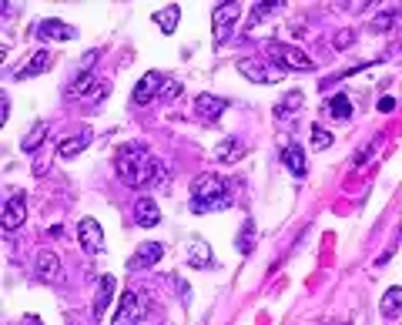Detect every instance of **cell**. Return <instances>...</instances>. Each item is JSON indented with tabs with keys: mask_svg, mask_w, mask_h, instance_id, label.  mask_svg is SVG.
Wrapping results in <instances>:
<instances>
[{
	"mask_svg": "<svg viewBox=\"0 0 402 325\" xmlns=\"http://www.w3.org/2000/svg\"><path fill=\"white\" fill-rule=\"evenodd\" d=\"M34 37L37 41H61V44H68L77 37V30L70 27L68 20H61V17H44V20H37L34 24Z\"/></svg>",
	"mask_w": 402,
	"mask_h": 325,
	"instance_id": "obj_6",
	"label": "cell"
},
{
	"mask_svg": "<svg viewBox=\"0 0 402 325\" xmlns=\"http://www.w3.org/2000/svg\"><path fill=\"white\" fill-rule=\"evenodd\" d=\"M392 24H396V11H386V14H379L372 20V30H379V34H382V30L392 27Z\"/></svg>",
	"mask_w": 402,
	"mask_h": 325,
	"instance_id": "obj_31",
	"label": "cell"
},
{
	"mask_svg": "<svg viewBox=\"0 0 402 325\" xmlns=\"http://www.w3.org/2000/svg\"><path fill=\"white\" fill-rule=\"evenodd\" d=\"M161 81H165V74H158V71L141 74V81L134 84V91H131V101H134V104H151V101H158L161 98Z\"/></svg>",
	"mask_w": 402,
	"mask_h": 325,
	"instance_id": "obj_9",
	"label": "cell"
},
{
	"mask_svg": "<svg viewBox=\"0 0 402 325\" xmlns=\"http://www.w3.org/2000/svg\"><path fill=\"white\" fill-rule=\"evenodd\" d=\"M265 54H268V60H272L275 68H282V71H312V68H315L299 47L282 44V41H268L265 44Z\"/></svg>",
	"mask_w": 402,
	"mask_h": 325,
	"instance_id": "obj_3",
	"label": "cell"
},
{
	"mask_svg": "<svg viewBox=\"0 0 402 325\" xmlns=\"http://www.w3.org/2000/svg\"><path fill=\"white\" fill-rule=\"evenodd\" d=\"M282 165H285L295 178H306V171H308L306 151H302L299 144H285V148H282Z\"/></svg>",
	"mask_w": 402,
	"mask_h": 325,
	"instance_id": "obj_15",
	"label": "cell"
},
{
	"mask_svg": "<svg viewBox=\"0 0 402 325\" xmlns=\"http://www.w3.org/2000/svg\"><path fill=\"white\" fill-rule=\"evenodd\" d=\"M114 168H118V178L131 188H141V184H148L154 178V168H158V161L151 158V151L144 148L141 141H131L125 144L118 158H114Z\"/></svg>",
	"mask_w": 402,
	"mask_h": 325,
	"instance_id": "obj_2",
	"label": "cell"
},
{
	"mask_svg": "<svg viewBox=\"0 0 402 325\" xmlns=\"http://www.w3.org/2000/svg\"><path fill=\"white\" fill-rule=\"evenodd\" d=\"M225 111H228V101L225 98H215V94H198V98H194V114H198L205 125L222 121Z\"/></svg>",
	"mask_w": 402,
	"mask_h": 325,
	"instance_id": "obj_10",
	"label": "cell"
},
{
	"mask_svg": "<svg viewBox=\"0 0 402 325\" xmlns=\"http://www.w3.org/2000/svg\"><path fill=\"white\" fill-rule=\"evenodd\" d=\"M161 255H165V245L161 241H148V245H141L138 252L127 258V272H141V269H151L161 262Z\"/></svg>",
	"mask_w": 402,
	"mask_h": 325,
	"instance_id": "obj_12",
	"label": "cell"
},
{
	"mask_svg": "<svg viewBox=\"0 0 402 325\" xmlns=\"http://www.w3.org/2000/svg\"><path fill=\"white\" fill-rule=\"evenodd\" d=\"M171 282L178 285V292H181V305H191V288H188V282H184L181 275H175Z\"/></svg>",
	"mask_w": 402,
	"mask_h": 325,
	"instance_id": "obj_33",
	"label": "cell"
},
{
	"mask_svg": "<svg viewBox=\"0 0 402 325\" xmlns=\"http://www.w3.org/2000/svg\"><path fill=\"white\" fill-rule=\"evenodd\" d=\"M238 17H241V4L235 0H228V4H218L215 11H211V30H215V44H222L232 30H235Z\"/></svg>",
	"mask_w": 402,
	"mask_h": 325,
	"instance_id": "obj_5",
	"label": "cell"
},
{
	"mask_svg": "<svg viewBox=\"0 0 402 325\" xmlns=\"http://www.w3.org/2000/svg\"><path fill=\"white\" fill-rule=\"evenodd\" d=\"M282 11V0H262L255 11H251V27L258 24V20H265V17H272V14H278Z\"/></svg>",
	"mask_w": 402,
	"mask_h": 325,
	"instance_id": "obj_27",
	"label": "cell"
},
{
	"mask_svg": "<svg viewBox=\"0 0 402 325\" xmlns=\"http://www.w3.org/2000/svg\"><path fill=\"white\" fill-rule=\"evenodd\" d=\"M302 101H306V98H302V91H289V94L275 104V117H278V121H282V117H285V121L295 117V111L302 108Z\"/></svg>",
	"mask_w": 402,
	"mask_h": 325,
	"instance_id": "obj_23",
	"label": "cell"
},
{
	"mask_svg": "<svg viewBox=\"0 0 402 325\" xmlns=\"http://www.w3.org/2000/svg\"><path fill=\"white\" fill-rule=\"evenodd\" d=\"M91 84H94V71H81V74H77V81L68 87V94H70V98H81V94L91 91Z\"/></svg>",
	"mask_w": 402,
	"mask_h": 325,
	"instance_id": "obj_28",
	"label": "cell"
},
{
	"mask_svg": "<svg viewBox=\"0 0 402 325\" xmlns=\"http://www.w3.org/2000/svg\"><path fill=\"white\" fill-rule=\"evenodd\" d=\"M27 222V201H24V191H14L11 198L4 201V228L14 231Z\"/></svg>",
	"mask_w": 402,
	"mask_h": 325,
	"instance_id": "obj_13",
	"label": "cell"
},
{
	"mask_svg": "<svg viewBox=\"0 0 402 325\" xmlns=\"http://www.w3.org/2000/svg\"><path fill=\"white\" fill-rule=\"evenodd\" d=\"M232 201L235 195L228 191V181H225L222 174H198L191 181V201H188V208L194 215H208V212H225V208H232Z\"/></svg>",
	"mask_w": 402,
	"mask_h": 325,
	"instance_id": "obj_1",
	"label": "cell"
},
{
	"mask_svg": "<svg viewBox=\"0 0 402 325\" xmlns=\"http://www.w3.org/2000/svg\"><path fill=\"white\" fill-rule=\"evenodd\" d=\"M151 20L161 27V34H175V27H178L181 20V7L178 4H171V7H161V11H154Z\"/></svg>",
	"mask_w": 402,
	"mask_h": 325,
	"instance_id": "obj_20",
	"label": "cell"
},
{
	"mask_svg": "<svg viewBox=\"0 0 402 325\" xmlns=\"http://www.w3.org/2000/svg\"><path fill=\"white\" fill-rule=\"evenodd\" d=\"M241 155H245V144L238 141V138H228V141H222L215 148V158H218L222 165H235Z\"/></svg>",
	"mask_w": 402,
	"mask_h": 325,
	"instance_id": "obj_22",
	"label": "cell"
},
{
	"mask_svg": "<svg viewBox=\"0 0 402 325\" xmlns=\"http://www.w3.org/2000/svg\"><path fill=\"white\" fill-rule=\"evenodd\" d=\"M188 265H191V269H208V265H211V245L205 238H191V248H188Z\"/></svg>",
	"mask_w": 402,
	"mask_h": 325,
	"instance_id": "obj_19",
	"label": "cell"
},
{
	"mask_svg": "<svg viewBox=\"0 0 402 325\" xmlns=\"http://www.w3.org/2000/svg\"><path fill=\"white\" fill-rule=\"evenodd\" d=\"M141 315H144V305H141L138 292H121L118 312H114V325H131V322H138Z\"/></svg>",
	"mask_w": 402,
	"mask_h": 325,
	"instance_id": "obj_11",
	"label": "cell"
},
{
	"mask_svg": "<svg viewBox=\"0 0 402 325\" xmlns=\"http://www.w3.org/2000/svg\"><path fill=\"white\" fill-rule=\"evenodd\" d=\"M34 275H37V282L44 285H57L64 279V265H61V258L54 252H37L34 258Z\"/></svg>",
	"mask_w": 402,
	"mask_h": 325,
	"instance_id": "obj_7",
	"label": "cell"
},
{
	"mask_svg": "<svg viewBox=\"0 0 402 325\" xmlns=\"http://www.w3.org/2000/svg\"><path fill=\"white\" fill-rule=\"evenodd\" d=\"M44 134H47V125H44V121H37V125H34L27 134L20 138V151H34V148L44 141Z\"/></svg>",
	"mask_w": 402,
	"mask_h": 325,
	"instance_id": "obj_25",
	"label": "cell"
},
{
	"mask_svg": "<svg viewBox=\"0 0 402 325\" xmlns=\"http://www.w3.org/2000/svg\"><path fill=\"white\" fill-rule=\"evenodd\" d=\"M91 141H94V134H91V131H81V134L64 138V141L57 144V155H61V158H74V155H81L84 148H91Z\"/></svg>",
	"mask_w": 402,
	"mask_h": 325,
	"instance_id": "obj_17",
	"label": "cell"
},
{
	"mask_svg": "<svg viewBox=\"0 0 402 325\" xmlns=\"http://www.w3.org/2000/svg\"><path fill=\"white\" fill-rule=\"evenodd\" d=\"M399 298H402L399 285H392L386 295H382V305H379V309H382V315H386V319H399Z\"/></svg>",
	"mask_w": 402,
	"mask_h": 325,
	"instance_id": "obj_24",
	"label": "cell"
},
{
	"mask_svg": "<svg viewBox=\"0 0 402 325\" xmlns=\"http://www.w3.org/2000/svg\"><path fill=\"white\" fill-rule=\"evenodd\" d=\"M114 295H118V279H114V275H101V295H97V302H94V319L104 315V309L114 302Z\"/></svg>",
	"mask_w": 402,
	"mask_h": 325,
	"instance_id": "obj_18",
	"label": "cell"
},
{
	"mask_svg": "<svg viewBox=\"0 0 402 325\" xmlns=\"http://www.w3.org/2000/svg\"><path fill=\"white\" fill-rule=\"evenodd\" d=\"M235 245H238V252L241 255H249L251 252V245H255V222H245V225H241V231H238V238H235Z\"/></svg>",
	"mask_w": 402,
	"mask_h": 325,
	"instance_id": "obj_26",
	"label": "cell"
},
{
	"mask_svg": "<svg viewBox=\"0 0 402 325\" xmlns=\"http://www.w3.org/2000/svg\"><path fill=\"white\" fill-rule=\"evenodd\" d=\"M356 37H359L356 30H342V34H335V37H332V44H335V47H352Z\"/></svg>",
	"mask_w": 402,
	"mask_h": 325,
	"instance_id": "obj_32",
	"label": "cell"
},
{
	"mask_svg": "<svg viewBox=\"0 0 402 325\" xmlns=\"http://www.w3.org/2000/svg\"><path fill=\"white\" fill-rule=\"evenodd\" d=\"M7 117H11V98L0 94V125H7Z\"/></svg>",
	"mask_w": 402,
	"mask_h": 325,
	"instance_id": "obj_34",
	"label": "cell"
},
{
	"mask_svg": "<svg viewBox=\"0 0 402 325\" xmlns=\"http://www.w3.org/2000/svg\"><path fill=\"white\" fill-rule=\"evenodd\" d=\"M392 108H396V98H382V101H379V111H392Z\"/></svg>",
	"mask_w": 402,
	"mask_h": 325,
	"instance_id": "obj_35",
	"label": "cell"
},
{
	"mask_svg": "<svg viewBox=\"0 0 402 325\" xmlns=\"http://www.w3.org/2000/svg\"><path fill=\"white\" fill-rule=\"evenodd\" d=\"M181 91H184V84H181L178 77H165L161 81V98H178Z\"/></svg>",
	"mask_w": 402,
	"mask_h": 325,
	"instance_id": "obj_30",
	"label": "cell"
},
{
	"mask_svg": "<svg viewBox=\"0 0 402 325\" xmlns=\"http://www.w3.org/2000/svg\"><path fill=\"white\" fill-rule=\"evenodd\" d=\"M235 68H238V74H241V77H249L251 84H278V81L285 77V71H282V68L268 64V60H251V57H241Z\"/></svg>",
	"mask_w": 402,
	"mask_h": 325,
	"instance_id": "obj_4",
	"label": "cell"
},
{
	"mask_svg": "<svg viewBox=\"0 0 402 325\" xmlns=\"http://www.w3.org/2000/svg\"><path fill=\"white\" fill-rule=\"evenodd\" d=\"M134 222H138L141 228H154L158 222H161L158 205H154L151 198H138V201H134Z\"/></svg>",
	"mask_w": 402,
	"mask_h": 325,
	"instance_id": "obj_16",
	"label": "cell"
},
{
	"mask_svg": "<svg viewBox=\"0 0 402 325\" xmlns=\"http://www.w3.org/2000/svg\"><path fill=\"white\" fill-rule=\"evenodd\" d=\"M308 131H312V148H315V151H325V148H332V134H329V131H325L322 125H312Z\"/></svg>",
	"mask_w": 402,
	"mask_h": 325,
	"instance_id": "obj_29",
	"label": "cell"
},
{
	"mask_svg": "<svg viewBox=\"0 0 402 325\" xmlns=\"http://www.w3.org/2000/svg\"><path fill=\"white\" fill-rule=\"evenodd\" d=\"M322 111L329 114V117H335V121H348L352 117V101L346 94H335V98H325Z\"/></svg>",
	"mask_w": 402,
	"mask_h": 325,
	"instance_id": "obj_21",
	"label": "cell"
},
{
	"mask_svg": "<svg viewBox=\"0 0 402 325\" xmlns=\"http://www.w3.org/2000/svg\"><path fill=\"white\" fill-rule=\"evenodd\" d=\"M51 64H54V54H51V51H34V54H30V60L27 64H24V68H20V71L14 74L17 81H27V77H37V74H44L47 71V68H51Z\"/></svg>",
	"mask_w": 402,
	"mask_h": 325,
	"instance_id": "obj_14",
	"label": "cell"
},
{
	"mask_svg": "<svg viewBox=\"0 0 402 325\" xmlns=\"http://www.w3.org/2000/svg\"><path fill=\"white\" fill-rule=\"evenodd\" d=\"M64 235H68V228H64V225H54V228H51V238H64Z\"/></svg>",
	"mask_w": 402,
	"mask_h": 325,
	"instance_id": "obj_36",
	"label": "cell"
},
{
	"mask_svg": "<svg viewBox=\"0 0 402 325\" xmlns=\"http://www.w3.org/2000/svg\"><path fill=\"white\" fill-rule=\"evenodd\" d=\"M77 241H81V248L87 255L101 252V248H104V228H101V222H94V218H81V222H77Z\"/></svg>",
	"mask_w": 402,
	"mask_h": 325,
	"instance_id": "obj_8",
	"label": "cell"
}]
</instances>
